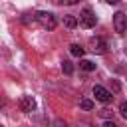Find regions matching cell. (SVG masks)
Listing matches in <instances>:
<instances>
[{
    "instance_id": "5bb4252c",
    "label": "cell",
    "mask_w": 127,
    "mask_h": 127,
    "mask_svg": "<svg viewBox=\"0 0 127 127\" xmlns=\"http://www.w3.org/2000/svg\"><path fill=\"white\" fill-rule=\"evenodd\" d=\"M99 115H101V117H107V115H109V109H101Z\"/></svg>"
},
{
    "instance_id": "30bf717a",
    "label": "cell",
    "mask_w": 127,
    "mask_h": 127,
    "mask_svg": "<svg viewBox=\"0 0 127 127\" xmlns=\"http://www.w3.org/2000/svg\"><path fill=\"white\" fill-rule=\"evenodd\" d=\"M79 107L85 109V111H91V109H93V101H89V99H81V101H79Z\"/></svg>"
},
{
    "instance_id": "ba28073f",
    "label": "cell",
    "mask_w": 127,
    "mask_h": 127,
    "mask_svg": "<svg viewBox=\"0 0 127 127\" xmlns=\"http://www.w3.org/2000/svg\"><path fill=\"white\" fill-rule=\"evenodd\" d=\"M69 52H71V56H75V58H81V56L85 54V50H83L79 44H71V46H69Z\"/></svg>"
},
{
    "instance_id": "5b68a950",
    "label": "cell",
    "mask_w": 127,
    "mask_h": 127,
    "mask_svg": "<svg viewBox=\"0 0 127 127\" xmlns=\"http://www.w3.org/2000/svg\"><path fill=\"white\" fill-rule=\"evenodd\" d=\"M18 105H20V111H24V113H30V111L36 109V101H34L32 95H22L20 101H18Z\"/></svg>"
},
{
    "instance_id": "8992f818",
    "label": "cell",
    "mask_w": 127,
    "mask_h": 127,
    "mask_svg": "<svg viewBox=\"0 0 127 127\" xmlns=\"http://www.w3.org/2000/svg\"><path fill=\"white\" fill-rule=\"evenodd\" d=\"M89 50L93 52V54H105V40L103 38H91V42H89Z\"/></svg>"
},
{
    "instance_id": "8fae6325",
    "label": "cell",
    "mask_w": 127,
    "mask_h": 127,
    "mask_svg": "<svg viewBox=\"0 0 127 127\" xmlns=\"http://www.w3.org/2000/svg\"><path fill=\"white\" fill-rule=\"evenodd\" d=\"M119 115H121L123 119H127V101H123V103L119 105Z\"/></svg>"
},
{
    "instance_id": "9c48e42d",
    "label": "cell",
    "mask_w": 127,
    "mask_h": 127,
    "mask_svg": "<svg viewBox=\"0 0 127 127\" xmlns=\"http://www.w3.org/2000/svg\"><path fill=\"white\" fill-rule=\"evenodd\" d=\"M79 67H81L83 71H93V69H95V64L89 62V60H81V62H79Z\"/></svg>"
},
{
    "instance_id": "7a4b0ae2",
    "label": "cell",
    "mask_w": 127,
    "mask_h": 127,
    "mask_svg": "<svg viewBox=\"0 0 127 127\" xmlns=\"http://www.w3.org/2000/svg\"><path fill=\"white\" fill-rule=\"evenodd\" d=\"M95 24H97V18H95L93 10H91V8H83V10L79 12V16H77V26L89 30V28H93Z\"/></svg>"
},
{
    "instance_id": "3957f363",
    "label": "cell",
    "mask_w": 127,
    "mask_h": 127,
    "mask_svg": "<svg viewBox=\"0 0 127 127\" xmlns=\"http://www.w3.org/2000/svg\"><path fill=\"white\" fill-rule=\"evenodd\" d=\"M113 28L117 34H125L127 32V16L123 12H115L113 16Z\"/></svg>"
},
{
    "instance_id": "9a60e30c",
    "label": "cell",
    "mask_w": 127,
    "mask_h": 127,
    "mask_svg": "<svg viewBox=\"0 0 127 127\" xmlns=\"http://www.w3.org/2000/svg\"><path fill=\"white\" fill-rule=\"evenodd\" d=\"M107 4H111V6H115V4H119V0H105Z\"/></svg>"
},
{
    "instance_id": "7c38bea8",
    "label": "cell",
    "mask_w": 127,
    "mask_h": 127,
    "mask_svg": "<svg viewBox=\"0 0 127 127\" xmlns=\"http://www.w3.org/2000/svg\"><path fill=\"white\" fill-rule=\"evenodd\" d=\"M62 69H64V71H65L67 75H69V73L73 71V67H71V64H69V62H62Z\"/></svg>"
},
{
    "instance_id": "6da1fadb",
    "label": "cell",
    "mask_w": 127,
    "mask_h": 127,
    "mask_svg": "<svg viewBox=\"0 0 127 127\" xmlns=\"http://www.w3.org/2000/svg\"><path fill=\"white\" fill-rule=\"evenodd\" d=\"M32 22H36L44 30H54L58 26V20L52 12H36V14H32Z\"/></svg>"
},
{
    "instance_id": "277c9868",
    "label": "cell",
    "mask_w": 127,
    "mask_h": 127,
    "mask_svg": "<svg viewBox=\"0 0 127 127\" xmlns=\"http://www.w3.org/2000/svg\"><path fill=\"white\" fill-rule=\"evenodd\" d=\"M93 97L97 99V101H101V103H109L111 101V91H107L103 85H93Z\"/></svg>"
},
{
    "instance_id": "4fadbf2b",
    "label": "cell",
    "mask_w": 127,
    "mask_h": 127,
    "mask_svg": "<svg viewBox=\"0 0 127 127\" xmlns=\"http://www.w3.org/2000/svg\"><path fill=\"white\" fill-rule=\"evenodd\" d=\"M60 2V6H73V4H77L79 0H58Z\"/></svg>"
},
{
    "instance_id": "52a82bcc",
    "label": "cell",
    "mask_w": 127,
    "mask_h": 127,
    "mask_svg": "<svg viewBox=\"0 0 127 127\" xmlns=\"http://www.w3.org/2000/svg\"><path fill=\"white\" fill-rule=\"evenodd\" d=\"M64 26H65V28H75V26H77V18H75L73 14L64 16Z\"/></svg>"
}]
</instances>
